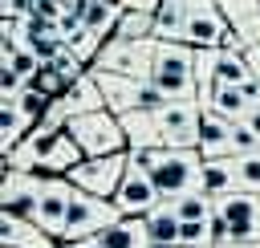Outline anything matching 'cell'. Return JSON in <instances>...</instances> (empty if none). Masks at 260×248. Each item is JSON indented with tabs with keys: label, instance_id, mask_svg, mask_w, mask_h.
Here are the masks:
<instances>
[{
	"label": "cell",
	"instance_id": "7c38bea8",
	"mask_svg": "<svg viewBox=\"0 0 260 248\" xmlns=\"http://www.w3.org/2000/svg\"><path fill=\"white\" fill-rule=\"evenodd\" d=\"M228 16L219 8V0H191V16H187V33L183 41H191L195 49H219L228 37Z\"/></svg>",
	"mask_w": 260,
	"mask_h": 248
},
{
	"label": "cell",
	"instance_id": "e575fe53",
	"mask_svg": "<svg viewBox=\"0 0 260 248\" xmlns=\"http://www.w3.org/2000/svg\"><path fill=\"white\" fill-rule=\"evenodd\" d=\"M37 0H0V16H28Z\"/></svg>",
	"mask_w": 260,
	"mask_h": 248
},
{
	"label": "cell",
	"instance_id": "4316f807",
	"mask_svg": "<svg viewBox=\"0 0 260 248\" xmlns=\"http://www.w3.org/2000/svg\"><path fill=\"white\" fill-rule=\"evenodd\" d=\"M41 159H45V146L41 138H32V130L4 154V167H16V171H41Z\"/></svg>",
	"mask_w": 260,
	"mask_h": 248
},
{
	"label": "cell",
	"instance_id": "d4e9b609",
	"mask_svg": "<svg viewBox=\"0 0 260 248\" xmlns=\"http://www.w3.org/2000/svg\"><path fill=\"white\" fill-rule=\"evenodd\" d=\"M114 37H126V41H150V37H154V12H142V8H126V4H122V16H118Z\"/></svg>",
	"mask_w": 260,
	"mask_h": 248
},
{
	"label": "cell",
	"instance_id": "9a60e30c",
	"mask_svg": "<svg viewBox=\"0 0 260 248\" xmlns=\"http://www.w3.org/2000/svg\"><path fill=\"white\" fill-rule=\"evenodd\" d=\"M77 163H85V150H81V142L69 130H61V134H53L45 142V159H41V171L45 175H69Z\"/></svg>",
	"mask_w": 260,
	"mask_h": 248
},
{
	"label": "cell",
	"instance_id": "8fae6325",
	"mask_svg": "<svg viewBox=\"0 0 260 248\" xmlns=\"http://www.w3.org/2000/svg\"><path fill=\"white\" fill-rule=\"evenodd\" d=\"M158 199H162V195H158L154 175L130 159V163H126V175H122V183H118V191H114V203H118L126 215H146Z\"/></svg>",
	"mask_w": 260,
	"mask_h": 248
},
{
	"label": "cell",
	"instance_id": "f546056e",
	"mask_svg": "<svg viewBox=\"0 0 260 248\" xmlns=\"http://www.w3.org/2000/svg\"><path fill=\"white\" fill-rule=\"evenodd\" d=\"M236 179H240V191H256L260 195V150L236 154Z\"/></svg>",
	"mask_w": 260,
	"mask_h": 248
},
{
	"label": "cell",
	"instance_id": "cb8c5ba5",
	"mask_svg": "<svg viewBox=\"0 0 260 248\" xmlns=\"http://www.w3.org/2000/svg\"><path fill=\"white\" fill-rule=\"evenodd\" d=\"M118 16H122V0H89V4H85V28L98 33L102 41L114 37Z\"/></svg>",
	"mask_w": 260,
	"mask_h": 248
},
{
	"label": "cell",
	"instance_id": "d6986e66",
	"mask_svg": "<svg viewBox=\"0 0 260 248\" xmlns=\"http://www.w3.org/2000/svg\"><path fill=\"white\" fill-rule=\"evenodd\" d=\"M228 24L244 37V45L260 41V0H219Z\"/></svg>",
	"mask_w": 260,
	"mask_h": 248
},
{
	"label": "cell",
	"instance_id": "f1b7e54d",
	"mask_svg": "<svg viewBox=\"0 0 260 248\" xmlns=\"http://www.w3.org/2000/svg\"><path fill=\"white\" fill-rule=\"evenodd\" d=\"M8 102H16V110L37 126V122H41V114H45V106H49V94H41L32 81H24V89H20L16 98H8Z\"/></svg>",
	"mask_w": 260,
	"mask_h": 248
},
{
	"label": "cell",
	"instance_id": "83f0119b",
	"mask_svg": "<svg viewBox=\"0 0 260 248\" xmlns=\"http://www.w3.org/2000/svg\"><path fill=\"white\" fill-rule=\"evenodd\" d=\"M0 57H4V65H12L24 81H32V77L41 73V65H45V61H41V53H37L32 45H4V49H0Z\"/></svg>",
	"mask_w": 260,
	"mask_h": 248
},
{
	"label": "cell",
	"instance_id": "e0dca14e",
	"mask_svg": "<svg viewBox=\"0 0 260 248\" xmlns=\"http://www.w3.org/2000/svg\"><path fill=\"white\" fill-rule=\"evenodd\" d=\"M61 98H65L69 114H89V110H106V94H102V85H98V73H93V69H85L81 77H73V81H69V89H65Z\"/></svg>",
	"mask_w": 260,
	"mask_h": 248
},
{
	"label": "cell",
	"instance_id": "ffe728a7",
	"mask_svg": "<svg viewBox=\"0 0 260 248\" xmlns=\"http://www.w3.org/2000/svg\"><path fill=\"white\" fill-rule=\"evenodd\" d=\"M187 16H191V0H162L158 12H154V37H162V41H183Z\"/></svg>",
	"mask_w": 260,
	"mask_h": 248
},
{
	"label": "cell",
	"instance_id": "74e56055",
	"mask_svg": "<svg viewBox=\"0 0 260 248\" xmlns=\"http://www.w3.org/2000/svg\"><path fill=\"white\" fill-rule=\"evenodd\" d=\"M244 122H248V126H252V130H256V134H260V106H252V110H248V114H244Z\"/></svg>",
	"mask_w": 260,
	"mask_h": 248
},
{
	"label": "cell",
	"instance_id": "7a4b0ae2",
	"mask_svg": "<svg viewBox=\"0 0 260 248\" xmlns=\"http://www.w3.org/2000/svg\"><path fill=\"white\" fill-rule=\"evenodd\" d=\"M195 45L191 41H162L154 37V85L162 89L167 102H179V98H199V85H195Z\"/></svg>",
	"mask_w": 260,
	"mask_h": 248
},
{
	"label": "cell",
	"instance_id": "ab89813d",
	"mask_svg": "<svg viewBox=\"0 0 260 248\" xmlns=\"http://www.w3.org/2000/svg\"><path fill=\"white\" fill-rule=\"evenodd\" d=\"M240 248H260V240H248V244H240Z\"/></svg>",
	"mask_w": 260,
	"mask_h": 248
},
{
	"label": "cell",
	"instance_id": "8992f818",
	"mask_svg": "<svg viewBox=\"0 0 260 248\" xmlns=\"http://www.w3.org/2000/svg\"><path fill=\"white\" fill-rule=\"evenodd\" d=\"M89 69H110V73H130V77H150L154 73V37L150 41H126L110 37Z\"/></svg>",
	"mask_w": 260,
	"mask_h": 248
},
{
	"label": "cell",
	"instance_id": "ac0fdd59",
	"mask_svg": "<svg viewBox=\"0 0 260 248\" xmlns=\"http://www.w3.org/2000/svg\"><path fill=\"white\" fill-rule=\"evenodd\" d=\"M118 118H122V130L130 138V150H138V146H162L158 142V110H126Z\"/></svg>",
	"mask_w": 260,
	"mask_h": 248
},
{
	"label": "cell",
	"instance_id": "836d02e7",
	"mask_svg": "<svg viewBox=\"0 0 260 248\" xmlns=\"http://www.w3.org/2000/svg\"><path fill=\"white\" fill-rule=\"evenodd\" d=\"M20 89H24V77L12 65H0V98H16Z\"/></svg>",
	"mask_w": 260,
	"mask_h": 248
},
{
	"label": "cell",
	"instance_id": "d590c367",
	"mask_svg": "<svg viewBox=\"0 0 260 248\" xmlns=\"http://www.w3.org/2000/svg\"><path fill=\"white\" fill-rule=\"evenodd\" d=\"M244 57H248V65H252V73L260 77V41H252V45L244 49Z\"/></svg>",
	"mask_w": 260,
	"mask_h": 248
},
{
	"label": "cell",
	"instance_id": "1f68e13d",
	"mask_svg": "<svg viewBox=\"0 0 260 248\" xmlns=\"http://www.w3.org/2000/svg\"><path fill=\"white\" fill-rule=\"evenodd\" d=\"M244 150H260V134L244 118H236L232 122V154H244Z\"/></svg>",
	"mask_w": 260,
	"mask_h": 248
},
{
	"label": "cell",
	"instance_id": "4dcf8cb0",
	"mask_svg": "<svg viewBox=\"0 0 260 248\" xmlns=\"http://www.w3.org/2000/svg\"><path fill=\"white\" fill-rule=\"evenodd\" d=\"M179 244H215V220H183Z\"/></svg>",
	"mask_w": 260,
	"mask_h": 248
},
{
	"label": "cell",
	"instance_id": "9c48e42d",
	"mask_svg": "<svg viewBox=\"0 0 260 248\" xmlns=\"http://www.w3.org/2000/svg\"><path fill=\"white\" fill-rule=\"evenodd\" d=\"M41 187H45V171H16V167H4V179H0V211H12V215L32 220V215H37Z\"/></svg>",
	"mask_w": 260,
	"mask_h": 248
},
{
	"label": "cell",
	"instance_id": "ba28073f",
	"mask_svg": "<svg viewBox=\"0 0 260 248\" xmlns=\"http://www.w3.org/2000/svg\"><path fill=\"white\" fill-rule=\"evenodd\" d=\"M126 163H130V150L85 159V163H77V167L69 171V183L81 187V191H89V195L114 199V191H118V183H122V175H126Z\"/></svg>",
	"mask_w": 260,
	"mask_h": 248
},
{
	"label": "cell",
	"instance_id": "30bf717a",
	"mask_svg": "<svg viewBox=\"0 0 260 248\" xmlns=\"http://www.w3.org/2000/svg\"><path fill=\"white\" fill-rule=\"evenodd\" d=\"M77 187L69 183V175H45V187H41V199H37V224L45 232H53L57 240L65 236V220H69V203H73Z\"/></svg>",
	"mask_w": 260,
	"mask_h": 248
},
{
	"label": "cell",
	"instance_id": "6da1fadb",
	"mask_svg": "<svg viewBox=\"0 0 260 248\" xmlns=\"http://www.w3.org/2000/svg\"><path fill=\"white\" fill-rule=\"evenodd\" d=\"M130 159L154 175L162 199H179L183 191L199 187V167H203L199 146H138L130 150Z\"/></svg>",
	"mask_w": 260,
	"mask_h": 248
},
{
	"label": "cell",
	"instance_id": "5bb4252c",
	"mask_svg": "<svg viewBox=\"0 0 260 248\" xmlns=\"http://www.w3.org/2000/svg\"><path fill=\"white\" fill-rule=\"evenodd\" d=\"M232 122L236 118H223V114H215V110L203 106V122H199V154L203 159L232 154Z\"/></svg>",
	"mask_w": 260,
	"mask_h": 248
},
{
	"label": "cell",
	"instance_id": "484cf974",
	"mask_svg": "<svg viewBox=\"0 0 260 248\" xmlns=\"http://www.w3.org/2000/svg\"><path fill=\"white\" fill-rule=\"evenodd\" d=\"M171 207L179 211V220H215V199H211L203 187L183 191L179 199H171Z\"/></svg>",
	"mask_w": 260,
	"mask_h": 248
},
{
	"label": "cell",
	"instance_id": "52a82bcc",
	"mask_svg": "<svg viewBox=\"0 0 260 248\" xmlns=\"http://www.w3.org/2000/svg\"><path fill=\"white\" fill-rule=\"evenodd\" d=\"M199 122H203L199 98L167 102V106H158V142L162 146H199Z\"/></svg>",
	"mask_w": 260,
	"mask_h": 248
},
{
	"label": "cell",
	"instance_id": "f35d334b",
	"mask_svg": "<svg viewBox=\"0 0 260 248\" xmlns=\"http://www.w3.org/2000/svg\"><path fill=\"white\" fill-rule=\"evenodd\" d=\"M183 248H215V244H183Z\"/></svg>",
	"mask_w": 260,
	"mask_h": 248
},
{
	"label": "cell",
	"instance_id": "8d00e7d4",
	"mask_svg": "<svg viewBox=\"0 0 260 248\" xmlns=\"http://www.w3.org/2000/svg\"><path fill=\"white\" fill-rule=\"evenodd\" d=\"M126 8H142V12H158V4L162 0H122Z\"/></svg>",
	"mask_w": 260,
	"mask_h": 248
},
{
	"label": "cell",
	"instance_id": "d6a6232c",
	"mask_svg": "<svg viewBox=\"0 0 260 248\" xmlns=\"http://www.w3.org/2000/svg\"><path fill=\"white\" fill-rule=\"evenodd\" d=\"M32 85H37L41 94H49V98H57V94H65V89H69V81H65V77H61V73H57L49 61L41 65V73L32 77Z\"/></svg>",
	"mask_w": 260,
	"mask_h": 248
},
{
	"label": "cell",
	"instance_id": "2e32d148",
	"mask_svg": "<svg viewBox=\"0 0 260 248\" xmlns=\"http://www.w3.org/2000/svg\"><path fill=\"white\" fill-rule=\"evenodd\" d=\"M199 187L219 199L228 191H240V179H236V154H223V159H203L199 167Z\"/></svg>",
	"mask_w": 260,
	"mask_h": 248
},
{
	"label": "cell",
	"instance_id": "7402d4cb",
	"mask_svg": "<svg viewBox=\"0 0 260 248\" xmlns=\"http://www.w3.org/2000/svg\"><path fill=\"white\" fill-rule=\"evenodd\" d=\"M28 130H32V122L16 110V102L0 98V154H8V150H12Z\"/></svg>",
	"mask_w": 260,
	"mask_h": 248
},
{
	"label": "cell",
	"instance_id": "3957f363",
	"mask_svg": "<svg viewBox=\"0 0 260 248\" xmlns=\"http://www.w3.org/2000/svg\"><path fill=\"white\" fill-rule=\"evenodd\" d=\"M65 130H69V134L81 142L85 159H98V154H122V150H130V138H126L122 118H118L114 110H89V114H73Z\"/></svg>",
	"mask_w": 260,
	"mask_h": 248
},
{
	"label": "cell",
	"instance_id": "5b68a950",
	"mask_svg": "<svg viewBox=\"0 0 260 248\" xmlns=\"http://www.w3.org/2000/svg\"><path fill=\"white\" fill-rule=\"evenodd\" d=\"M122 215H126V211H122L114 199L89 195V191L77 187V195H73V203H69V220H65L61 244H65V240H81V236H98V232H106L110 224H118Z\"/></svg>",
	"mask_w": 260,
	"mask_h": 248
},
{
	"label": "cell",
	"instance_id": "44dd1931",
	"mask_svg": "<svg viewBox=\"0 0 260 248\" xmlns=\"http://www.w3.org/2000/svg\"><path fill=\"white\" fill-rule=\"evenodd\" d=\"M248 77H256L252 73V65H248V57H244V49H215V85L219 81H232V85H244Z\"/></svg>",
	"mask_w": 260,
	"mask_h": 248
},
{
	"label": "cell",
	"instance_id": "603a6c76",
	"mask_svg": "<svg viewBox=\"0 0 260 248\" xmlns=\"http://www.w3.org/2000/svg\"><path fill=\"white\" fill-rule=\"evenodd\" d=\"M207 110H215V114H223V118H244V114L252 110V102L244 98V85L219 81V85L211 89V102H207Z\"/></svg>",
	"mask_w": 260,
	"mask_h": 248
},
{
	"label": "cell",
	"instance_id": "4fadbf2b",
	"mask_svg": "<svg viewBox=\"0 0 260 248\" xmlns=\"http://www.w3.org/2000/svg\"><path fill=\"white\" fill-rule=\"evenodd\" d=\"M0 244L4 248H61V240L53 232H45L37 220L0 211Z\"/></svg>",
	"mask_w": 260,
	"mask_h": 248
},
{
	"label": "cell",
	"instance_id": "277c9868",
	"mask_svg": "<svg viewBox=\"0 0 260 248\" xmlns=\"http://www.w3.org/2000/svg\"><path fill=\"white\" fill-rule=\"evenodd\" d=\"M215 240H260V195L256 191H228L215 199Z\"/></svg>",
	"mask_w": 260,
	"mask_h": 248
}]
</instances>
